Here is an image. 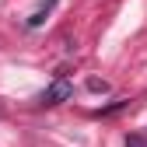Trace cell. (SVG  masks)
<instances>
[{
    "label": "cell",
    "mask_w": 147,
    "mask_h": 147,
    "mask_svg": "<svg viewBox=\"0 0 147 147\" xmlns=\"http://www.w3.org/2000/svg\"><path fill=\"white\" fill-rule=\"evenodd\" d=\"M88 91H95V95L102 91V95H105V91H109V84H105V81H98V77H88Z\"/></svg>",
    "instance_id": "3957f363"
},
{
    "label": "cell",
    "mask_w": 147,
    "mask_h": 147,
    "mask_svg": "<svg viewBox=\"0 0 147 147\" xmlns=\"http://www.w3.org/2000/svg\"><path fill=\"white\" fill-rule=\"evenodd\" d=\"M53 4H56V0H42V4H39V11H35V14L28 18V28H39V25L46 21V14L53 11Z\"/></svg>",
    "instance_id": "7a4b0ae2"
},
{
    "label": "cell",
    "mask_w": 147,
    "mask_h": 147,
    "mask_svg": "<svg viewBox=\"0 0 147 147\" xmlns=\"http://www.w3.org/2000/svg\"><path fill=\"white\" fill-rule=\"evenodd\" d=\"M70 95H74V84H70L67 77H56V81H53V84L42 91V98H39V102H42V105H60V102H67Z\"/></svg>",
    "instance_id": "6da1fadb"
},
{
    "label": "cell",
    "mask_w": 147,
    "mask_h": 147,
    "mask_svg": "<svg viewBox=\"0 0 147 147\" xmlns=\"http://www.w3.org/2000/svg\"><path fill=\"white\" fill-rule=\"evenodd\" d=\"M126 147H144V137H130V140H126Z\"/></svg>",
    "instance_id": "277c9868"
}]
</instances>
